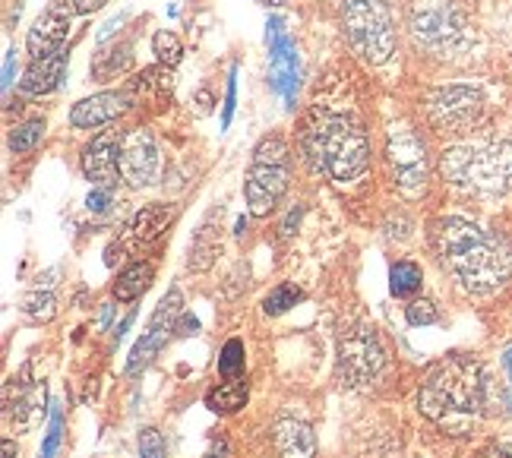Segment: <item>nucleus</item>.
<instances>
[{"label": "nucleus", "mask_w": 512, "mask_h": 458, "mask_svg": "<svg viewBox=\"0 0 512 458\" xmlns=\"http://www.w3.org/2000/svg\"><path fill=\"white\" fill-rule=\"evenodd\" d=\"M342 29L367 64H386L396 51V26L386 0H339Z\"/></svg>", "instance_id": "obj_6"}, {"label": "nucleus", "mask_w": 512, "mask_h": 458, "mask_svg": "<svg viewBox=\"0 0 512 458\" xmlns=\"http://www.w3.org/2000/svg\"><path fill=\"white\" fill-rule=\"evenodd\" d=\"M219 373L225 376V380H241L244 376V345L238 342V338L225 342V348L219 354Z\"/></svg>", "instance_id": "obj_28"}, {"label": "nucleus", "mask_w": 512, "mask_h": 458, "mask_svg": "<svg viewBox=\"0 0 512 458\" xmlns=\"http://www.w3.org/2000/svg\"><path fill=\"white\" fill-rule=\"evenodd\" d=\"M133 105V92H98L89 98H80L70 108V124L76 130H95V127H108L117 117H124Z\"/></svg>", "instance_id": "obj_15"}, {"label": "nucleus", "mask_w": 512, "mask_h": 458, "mask_svg": "<svg viewBox=\"0 0 512 458\" xmlns=\"http://www.w3.org/2000/svg\"><path fill=\"white\" fill-rule=\"evenodd\" d=\"M23 313L35 323H51L57 316V294H54V285L51 282H42L38 278V285L26 294L23 301Z\"/></svg>", "instance_id": "obj_23"}, {"label": "nucleus", "mask_w": 512, "mask_h": 458, "mask_svg": "<svg viewBox=\"0 0 512 458\" xmlns=\"http://www.w3.org/2000/svg\"><path fill=\"white\" fill-rule=\"evenodd\" d=\"M171 218H174V209L165 206V203H149V206H143L140 212L133 215V222H130L133 241L136 244H155L165 234V228L171 225Z\"/></svg>", "instance_id": "obj_18"}, {"label": "nucleus", "mask_w": 512, "mask_h": 458, "mask_svg": "<svg viewBox=\"0 0 512 458\" xmlns=\"http://www.w3.org/2000/svg\"><path fill=\"white\" fill-rule=\"evenodd\" d=\"M475 458H512V452H506L503 446H487V449H481Z\"/></svg>", "instance_id": "obj_37"}, {"label": "nucleus", "mask_w": 512, "mask_h": 458, "mask_svg": "<svg viewBox=\"0 0 512 458\" xmlns=\"http://www.w3.org/2000/svg\"><path fill=\"white\" fill-rule=\"evenodd\" d=\"M247 405V383L244 380H225L222 386L209 389L206 395V408L212 414H234Z\"/></svg>", "instance_id": "obj_22"}, {"label": "nucleus", "mask_w": 512, "mask_h": 458, "mask_svg": "<svg viewBox=\"0 0 512 458\" xmlns=\"http://www.w3.org/2000/svg\"><path fill=\"white\" fill-rule=\"evenodd\" d=\"M389 291L392 297H411L415 291H421V269L415 263H396L389 269Z\"/></svg>", "instance_id": "obj_25"}, {"label": "nucleus", "mask_w": 512, "mask_h": 458, "mask_svg": "<svg viewBox=\"0 0 512 458\" xmlns=\"http://www.w3.org/2000/svg\"><path fill=\"white\" fill-rule=\"evenodd\" d=\"M108 320H111V307L102 310V326H108Z\"/></svg>", "instance_id": "obj_41"}, {"label": "nucleus", "mask_w": 512, "mask_h": 458, "mask_svg": "<svg viewBox=\"0 0 512 458\" xmlns=\"http://www.w3.org/2000/svg\"><path fill=\"white\" fill-rule=\"evenodd\" d=\"M76 4V13H95V10H102L108 0H73Z\"/></svg>", "instance_id": "obj_35"}, {"label": "nucleus", "mask_w": 512, "mask_h": 458, "mask_svg": "<svg viewBox=\"0 0 512 458\" xmlns=\"http://www.w3.org/2000/svg\"><path fill=\"white\" fill-rule=\"evenodd\" d=\"M73 16H76L73 0H51L48 10L35 19L29 35H26V51H29L32 61H38V57H48V54L64 48L67 35H70V26H73Z\"/></svg>", "instance_id": "obj_13"}, {"label": "nucleus", "mask_w": 512, "mask_h": 458, "mask_svg": "<svg viewBox=\"0 0 512 458\" xmlns=\"http://www.w3.org/2000/svg\"><path fill=\"white\" fill-rule=\"evenodd\" d=\"M272 443L279 458H317V436L298 417H279L272 427Z\"/></svg>", "instance_id": "obj_17"}, {"label": "nucleus", "mask_w": 512, "mask_h": 458, "mask_svg": "<svg viewBox=\"0 0 512 458\" xmlns=\"http://www.w3.org/2000/svg\"><path fill=\"white\" fill-rule=\"evenodd\" d=\"M304 155L313 171H326L332 181L351 184L370 168V139L354 117L317 114L304 133Z\"/></svg>", "instance_id": "obj_3"}, {"label": "nucleus", "mask_w": 512, "mask_h": 458, "mask_svg": "<svg viewBox=\"0 0 512 458\" xmlns=\"http://www.w3.org/2000/svg\"><path fill=\"white\" fill-rule=\"evenodd\" d=\"M206 458H231V446H228L225 436H219V440H212V446H209Z\"/></svg>", "instance_id": "obj_34"}, {"label": "nucleus", "mask_w": 512, "mask_h": 458, "mask_svg": "<svg viewBox=\"0 0 512 458\" xmlns=\"http://www.w3.org/2000/svg\"><path fill=\"white\" fill-rule=\"evenodd\" d=\"M231 111H234V73L228 79V105H225V124L231 121Z\"/></svg>", "instance_id": "obj_39"}, {"label": "nucleus", "mask_w": 512, "mask_h": 458, "mask_svg": "<svg viewBox=\"0 0 512 458\" xmlns=\"http://www.w3.org/2000/svg\"><path fill=\"white\" fill-rule=\"evenodd\" d=\"M263 4H282V0H263Z\"/></svg>", "instance_id": "obj_42"}, {"label": "nucleus", "mask_w": 512, "mask_h": 458, "mask_svg": "<svg viewBox=\"0 0 512 458\" xmlns=\"http://www.w3.org/2000/svg\"><path fill=\"white\" fill-rule=\"evenodd\" d=\"M181 316H184V297H181V291H177V288H171L159 301V307H155L143 338L133 345V351L127 357V373L130 376L143 373L155 361V357H159V351L168 345V338L174 335V326H177Z\"/></svg>", "instance_id": "obj_11"}, {"label": "nucleus", "mask_w": 512, "mask_h": 458, "mask_svg": "<svg viewBox=\"0 0 512 458\" xmlns=\"http://www.w3.org/2000/svg\"><path fill=\"white\" fill-rule=\"evenodd\" d=\"M67 61L70 54L61 48L48 57H38V61L29 64V70L19 79V92L23 95H32V98H42V95H51L57 86H61V79L67 73Z\"/></svg>", "instance_id": "obj_16"}, {"label": "nucleus", "mask_w": 512, "mask_h": 458, "mask_svg": "<svg viewBox=\"0 0 512 458\" xmlns=\"http://www.w3.org/2000/svg\"><path fill=\"white\" fill-rule=\"evenodd\" d=\"M443 181L468 190L500 196L512 190V139H478L449 146L440 155Z\"/></svg>", "instance_id": "obj_4"}, {"label": "nucleus", "mask_w": 512, "mask_h": 458, "mask_svg": "<svg viewBox=\"0 0 512 458\" xmlns=\"http://www.w3.org/2000/svg\"><path fill=\"white\" fill-rule=\"evenodd\" d=\"M298 301H304V291H301L298 285L285 282V285L272 288V291L263 297V313H266V316H282V313H288Z\"/></svg>", "instance_id": "obj_27"}, {"label": "nucleus", "mask_w": 512, "mask_h": 458, "mask_svg": "<svg viewBox=\"0 0 512 458\" xmlns=\"http://www.w3.org/2000/svg\"><path fill=\"white\" fill-rule=\"evenodd\" d=\"M42 139H45V121H42V117H32V121L10 130L7 146H10L13 155H23V152H32L38 143H42Z\"/></svg>", "instance_id": "obj_24"}, {"label": "nucleus", "mask_w": 512, "mask_h": 458, "mask_svg": "<svg viewBox=\"0 0 512 458\" xmlns=\"http://www.w3.org/2000/svg\"><path fill=\"white\" fill-rule=\"evenodd\" d=\"M484 111V95L471 86H443L430 92L427 98V114L440 130H468Z\"/></svg>", "instance_id": "obj_12"}, {"label": "nucleus", "mask_w": 512, "mask_h": 458, "mask_svg": "<svg viewBox=\"0 0 512 458\" xmlns=\"http://www.w3.org/2000/svg\"><path fill=\"white\" fill-rule=\"evenodd\" d=\"M140 458H165V440L155 427H146L140 433Z\"/></svg>", "instance_id": "obj_31"}, {"label": "nucleus", "mask_w": 512, "mask_h": 458, "mask_svg": "<svg viewBox=\"0 0 512 458\" xmlns=\"http://www.w3.org/2000/svg\"><path fill=\"white\" fill-rule=\"evenodd\" d=\"M152 54H155V61H159V67L174 70L177 64H181V57H184V45L171 29H159L152 38Z\"/></svg>", "instance_id": "obj_26"}, {"label": "nucleus", "mask_w": 512, "mask_h": 458, "mask_svg": "<svg viewBox=\"0 0 512 458\" xmlns=\"http://www.w3.org/2000/svg\"><path fill=\"white\" fill-rule=\"evenodd\" d=\"M108 203H111V193L92 187V193H89V209L92 212H108Z\"/></svg>", "instance_id": "obj_32"}, {"label": "nucleus", "mask_w": 512, "mask_h": 458, "mask_svg": "<svg viewBox=\"0 0 512 458\" xmlns=\"http://www.w3.org/2000/svg\"><path fill=\"white\" fill-rule=\"evenodd\" d=\"M386 162L392 171V184L405 199H418L430 184V162L421 136L408 124H392L386 130Z\"/></svg>", "instance_id": "obj_8"}, {"label": "nucleus", "mask_w": 512, "mask_h": 458, "mask_svg": "<svg viewBox=\"0 0 512 458\" xmlns=\"http://www.w3.org/2000/svg\"><path fill=\"white\" fill-rule=\"evenodd\" d=\"M219 250H222V228L215 225V218H206L203 228L196 231V237L190 241V260H187V266L193 272H206L215 263Z\"/></svg>", "instance_id": "obj_19"}, {"label": "nucleus", "mask_w": 512, "mask_h": 458, "mask_svg": "<svg viewBox=\"0 0 512 458\" xmlns=\"http://www.w3.org/2000/svg\"><path fill=\"white\" fill-rule=\"evenodd\" d=\"M405 320L411 326H433V323H440V310L433 301H424V297H421V301H411L405 307Z\"/></svg>", "instance_id": "obj_29"}, {"label": "nucleus", "mask_w": 512, "mask_h": 458, "mask_svg": "<svg viewBox=\"0 0 512 458\" xmlns=\"http://www.w3.org/2000/svg\"><path fill=\"white\" fill-rule=\"evenodd\" d=\"M411 35L433 51H459L468 45V19L449 0H418L411 10Z\"/></svg>", "instance_id": "obj_9"}, {"label": "nucleus", "mask_w": 512, "mask_h": 458, "mask_svg": "<svg viewBox=\"0 0 512 458\" xmlns=\"http://www.w3.org/2000/svg\"><path fill=\"white\" fill-rule=\"evenodd\" d=\"M13 86V51H7V61H4V89Z\"/></svg>", "instance_id": "obj_38"}, {"label": "nucleus", "mask_w": 512, "mask_h": 458, "mask_svg": "<svg viewBox=\"0 0 512 458\" xmlns=\"http://www.w3.org/2000/svg\"><path fill=\"white\" fill-rule=\"evenodd\" d=\"M386 370V348L367 323H354L339 335V380L351 389L380 383Z\"/></svg>", "instance_id": "obj_7"}, {"label": "nucleus", "mask_w": 512, "mask_h": 458, "mask_svg": "<svg viewBox=\"0 0 512 458\" xmlns=\"http://www.w3.org/2000/svg\"><path fill=\"white\" fill-rule=\"evenodd\" d=\"M196 332H200V323H196L190 313H184L181 320H177V326H174V335L177 338H187V335H196Z\"/></svg>", "instance_id": "obj_33"}, {"label": "nucleus", "mask_w": 512, "mask_h": 458, "mask_svg": "<svg viewBox=\"0 0 512 458\" xmlns=\"http://www.w3.org/2000/svg\"><path fill=\"white\" fill-rule=\"evenodd\" d=\"M117 149H121V136L105 130L98 133L92 143L83 149V174L92 181V187L114 193L121 184V168H117Z\"/></svg>", "instance_id": "obj_14"}, {"label": "nucleus", "mask_w": 512, "mask_h": 458, "mask_svg": "<svg viewBox=\"0 0 512 458\" xmlns=\"http://www.w3.org/2000/svg\"><path fill=\"white\" fill-rule=\"evenodd\" d=\"M291 181V149L279 136H263L253 149V162L247 171V184H244V199L250 215L263 218L275 206L282 203V196L288 193Z\"/></svg>", "instance_id": "obj_5"}, {"label": "nucleus", "mask_w": 512, "mask_h": 458, "mask_svg": "<svg viewBox=\"0 0 512 458\" xmlns=\"http://www.w3.org/2000/svg\"><path fill=\"white\" fill-rule=\"evenodd\" d=\"M61 433H64V411L61 405H51V421H48V436L42 443V458H54L61 449Z\"/></svg>", "instance_id": "obj_30"}, {"label": "nucleus", "mask_w": 512, "mask_h": 458, "mask_svg": "<svg viewBox=\"0 0 512 458\" xmlns=\"http://www.w3.org/2000/svg\"><path fill=\"white\" fill-rule=\"evenodd\" d=\"M152 278H155V269L149 263H133V266H127L121 275H117V282H114L111 291H114V297L121 304H130V301H136V297H143L149 291Z\"/></svg>", "instance_id": "obj_21"}, {"label": "nucleus", "mask_w": 512, "mask_h": 458, "mask_svg": "<svg viewBox=\"0 0 512 458\" xmlns=\"http://www.w3.org/2000/svg\"><path fill=\"white\" fill-rule=\"evenodd\" d=\"M503 370H506V392H509V405H512V348L503 354Z\"/></svg>", "instance_id": "obj_36"}, {"label": "nucleus", "mask_w": 512, "mask_h": 458, "mask_svg": "<svg viewBox=\"0 0 512 458\" xmlns=\"http://www.w3.org/2000/svg\"><path fill=\"white\" fill-rule=\"evenodd\" d=\"M484 367L468 354H452L433 367L418 392V408L449 436H468L484 414Z\"/></svg>", "instance_id": "obj_2"}, {"label": "nucleus", "mask_w": 512, "mask_h": 458, "mask_svg": "<svg viewBox=\"0 0 512 458\" xmlns=\"http://www.w3.org/2000/svg\"><path fill=\"white\" fill-rule=\"evenodd\" d=\"M130 64H133V45L130 42H114V45H108V48H102L95 54L92 76L98 79V83H111V79L127 73Z\"/></svg>", "instance_id": "obj_20"}, {"label": "nucleus", "mask_w": 512, "mask_h": 458, "mask_svg": "<svg viewBox=\"0 0 512 458\" xmlns=\"http://www.w3.org/2000/svg\"><path fill=\"white\" fill-rule=\"evenodd\" d=\"M13 452H16L13 440H4V458H13Z\"/></svg>", "instance_id": "obj_40"}, {"label": "nucleus", "mask_w": 512, "mask_h": 458, "mask_svg": "<svg viewBox=\"0 0 512 458\" xmlns=\"http://www.w3.org/2000/svg\"><path fill=\"white\" fill-rule=\"evenodd\" d=\"M430 247L443 269L471 294H494L512 275V250L497 234L459 215H443L430 225Z\"/></svg>", "instance_id": "obj_1"}, {"label": "nucleus", "mask_w": 512, "mask_h": 458, "mask_svg": "<svg viewBox=\"0 0 512 458\" xmlns=\"http://www.w3.org/2000/svg\"><path fill=\"white\" fill-rule=\"evenodd\" d=\"M117 168H121V181L133 190L152 187L162 174V152L155 143L152 130L133 127L121 133V149H117Z\"/></svg>", "instance_id": "obj_10"}]
</instances>
